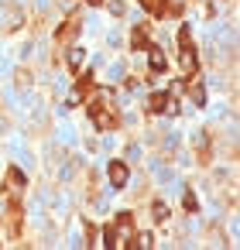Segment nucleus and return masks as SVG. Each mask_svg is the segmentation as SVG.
Returning <instances> with one entry per match:
<instances>
[{
	"label": "nucleus",
	"mask_w": 240,
	"mask_h": 250,
	"mask_svg": "<svg viewBox=\"0 0 240 250\" xmlns=\"http://www.w3.org/2000/svg\"><path fill=\"white\" fill-rule=\"evenodd\" d=\"M151 212H154V219H158V223H161V219H168V206H165V202H154V206H151Z\"/></svg>",
	"instance_id": "obj_15"
},
{
	"label": "nucleus",
	"mask_w": 240,
	"mask_h": 250,
	"mask_svg": "<svg viewBox=\"0 0 240 250\" xmlns=\"http://www.w3.org/2000/svg\"><path fill=\"white\" fill-rule=\"evenodd\" d=\"M148 110H151V113H175V100H172V93H154V96L148 100Z\"/></svg>",
	"instance_id": "obj_4"
},
{
	"label": "nucleus",
	"mask_w": 240,
	"mask_h": 250,
	"mask_svg": "<svg viewBox=\"0 0 240 250\" xmlns=\"http://www.w3.org/2000/svg\"><path fill=\"white\" fill-rule=\"evenodd\" d=\"M103 236H107V247H113V250H127V247L134 243V216H131V212H120V216H117V226L107 229Z\"/></svg>",
	"instance_id": "obj_1"
},
{
	"label": "nucleus",
	"mask_w": 240,
	"mask_h": 250,
	"mask_svg": "<svg viewBox=\"0 0 240 250\" xmlns=\"http://www.w3.org/2000/svg\"><path fill=\"white\" fill-rule=\"evenodd\" d=\"M148 65H151V72H154V76H158V72H165V69H168L165 52H161V48H148Z\"/></svg>",
	"instance_id": "obj_8"
},
{
	"label": "nucleus",
	"mask_w": 240,
	"mask_h": 250,
	"mask_svg": "<svg viewBox=\"0 0 240 250\" xmlns=\"http://www.w3.org/2000/svg\"><path fill=\"white\" fill-rule=\"evenodd\" d=\"M93 89H96L93 76H83V79H79V86H76V96H79V100H86V96H89Z\"/></svg>",
	"instance_id": "obj_10"
},
{
	"label": "nucleus",
	"mask_w": 240,
	"mask_h": 250,
	"mask_svg": "<svg viewBox=\"0 0 240 250\" xmlns=\"http://www.w3.org/2000/svg\"><path fill=\"white\" fill-rule=\"evenodd\" d=\"M178 62H182V69H185L189 76H196V69H199V55H196L192 45H182V59H178Z\"/></svg>",
	"instance_id": "obj_7"
},
{
	"label": "nucleus",
	"mask_w": 240,
	"mask_h": 250,
	"mask_svg": "<svg viewBox=\"0 0 240 250\" xmlns=\"http://www.w3.org/2000/svg\"><path fill=\"white\" fill-rule=\"evenodd\" d=\"M131 45H134V48H144V45H148V28H137V31L131 35Z\"/></svg>",
	"instance_id": "obj_12"
},
{
	"label": "nucleus",
	"mask_w": 240,
	"mask_h": 250,
	"mask_svg": "<svg viewBox=\"0 0 240 250\" xmlns=\"http://www.w3.org/2000/svg\"><path fill=\"white\" fill-rule=\"evenodd\" d=\"M189 93H192V103L196 106H206V89H202V83L196 76H189Z\"/></svg>",
	"instance_id": "obj_9"
},
{
	"label": "nucleus",
	"mask_w": 240,
	"mask_h": 250,
	"mask_svg": "<svg viewBox=\"0 0 240 250\" xmlns=\"http://www.w3.org/2000/svg\"><path fill=\"white\" fill-rule=\"evenodd\" d=\"M182 206H185V212H196V209H199V199H196L192 192H185V195H182Z\"/></svg>",
	"instance_id": "obj_14"
},
{
	"label": "nucleus",
	"mask_w": 240,
	"mask_h": 250,
	"mask_svg": "<svg viewBox=\"0 0 240 250\" xmlns=\"http://www.w3.org/2000/svg\"><path fill=\"white\" fill-rule=\"evenodd\" d=\"M89 117H93V124H96V130H113L117 127V113L103 103V100H89Z\"/></svg>",
	"instance_id": "obj_2"
},
{
	"label": "nucleus",
	"mask_w": 240,
	"mask_h": 250,
	"mask_svg": "<svg viewBox=\"0 0 240 250\" xmlns=\"http://www.w3.org/2000/svg\"><path fill=\"white\" fill-rule=\"evenodd\" d=\"M137 247H141V250H151V247H154V236H151V233H137Z\"/></svg>",
	"instance_id": "obj_16"
},
{
	"label": "nucleus",
	"mask_w": 240,
	"mask_h": 250,
	"mask_svg": "<svg viewBox=\"0 0 240 250\" xmlns=\"http://www.w3.org/2000/svg\"><path fill=\"white\" fill-rule=\"evenodd\" d=\"M83 62H86V52H83L79 45H76V48H69V65H72V69H79Z\"/></svg>",
	"instance_id": "obj_11"
},
{
	"label": "nucleus",
	"mask_w": 240,
	"mask_h": 250,
	"mask_svg": "<svg viewBox=\"0 0 240 250\" xmlns=\"http://www.w3.org/2000/svg\"><path fill=\"white\" fill-rule=\"evenodd\" d=\"M79 28H83V21H79V18L72 14V18H69V21H65V24H62L59 31H55V42H59V45H69V42H72V38L79 35Z\"/></svg>",
	"instance_id": "obj_3"
},
{
	"label": "nucleus",
	"mask_w": 240,
	"mask_h": 250,
	"mask_svg": "<svg viewBox=\"0 0 240 250\" xmlns=\"http://www.w3.org/2000/svg\"><path fill=\"white\" fill-rule=\"evenodd\" d=\"M86 4H93V7H96V4H103V0H86Z\"/></svg>",
	"instance_id": "obj_17"
},
{
	"label": "nucleus",
	"mask_w": 240,
	"mask_h": 250,
	"mask_svg": "<svg viewBox=\"0 0 240 250\" xmlns=\"http://www.w3.org/2000/svg\"><path fill=\"white\" fill-rule=\"evenodd\" d=\"M107 175H110V188H124L131 171H127V165H124V161H110V165H107Z\"/></svg>",
	"instance_id": "obj_5"
},
{
	"label": "nucleus",
	"mask_w": 240,
	"mask_h": 250,
	"mask_svg": "<svg viewBox=\"0 0 240 250\" xmlns=\"http://www.w3.org/2000/svg\"><path fill=\"white\" fill-rule=\"evenodd\" d=\"M4 188H7V195H11V199H18V195L24 192V175H21V168H11V171H7Z\"/></svg>",
	"instance_id": "obj_6"
},
{
	"label": "nucleus",
	"mask_w": 240,
	"mask_h": 250,
	"mask_svg": "<svg viewBox=\"0 0 240 250\" xmlns=\"http://www.w3.org/2000/svg\"><path fill=\"white\" fill-rule=\"evenodd\" d=\"M141 4H144L151 14H165V4H168V0H141Z\"/></svg>",
	"instance_id": "obj_13"
}]
</instances>
